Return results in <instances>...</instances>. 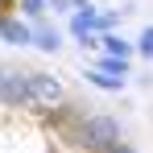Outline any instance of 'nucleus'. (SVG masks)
Returning a JSON list of instances; mask_svg holds the SVG:
<instances>
[{
	"label": "nucleus",
	"mask_w": 153,
	"mask_h": 153,
	"mask_svg": "<svg viewBox=\"0 0 153 153\" xmlns=\"http://www.w3.org/2000/svg\"><path fill=\"white\" fill-rule=\"evenodd\" d=\"M71 141H75L83 153H100V149H108V145L120 141V120H116V116H103V112H91V116H83L75 124Z\"/></svg>",
	"instance_id": "obj_1"
},
{
	"label": "nucleus",
	"mask_w": 153,
	"mask_h": 153,
	"mask_svg": "<svg viewBox=\"0 0 153 153\" xmlns=\"http://www.w3.org/2000/svg\"><path fill=\"white\" fill-rule=\"evenodd\" d=\"M29 79V108L37 112H58L66 103V87L58 75H46V71H25Z\"/></svg>",
	"instance_id": "obj_2"
},
{
	"label": "nucleus",
	"mask_w": 153,
	"mask_h": 153,
	"mask_svg": "<svg viewBox=\"0 0 153 153\" xmlns=\"http://www.w3.org/2000/svg\"><path fill=\"white\" fill-rule=\"evenodd\" d=\"M0 103L4 108H29V79H25V71H4Z\"/></svg>",
	"instance_id": "obj_3"
},
{
	"label": "nucleus",
	"mask_w": 153,
	"mask_h": 153,
	"mask_svg": "<svg viewBox=\"0 0 153 153\" xmlns=\"http://www.w3.org/2000/svg\"><path fill=\"white\" fill-rule=\"evenodd\" d=\"M29 37H33V25H29L25 17H17V13L0 17V42H4V46H21V50H25Z\"/></svg>",
	"instance_id": "obj_4"
},
{
	"label": "nucleus",
	"mask_w": 153,
	"mask_h": 153,
	"mask_svg": "<svg viewBox=\"0 0 153 153\" xmlns=\"http://www.w3.org/2000/svg\"><path fill=\"white\" fill-rule=\"evenodd\" d=\"M29 25H33L29 46H37L42 54H58V50H62V33H58V25H54V21H46V17H42V21H29Z\"/></svg>",
	"instance_id": "obj_5"
},
{
	"label": "nucleus",
	"mask_w": 153,
	"mask_h": 153,
	"mask_svg": "<svg viewBox=\"0 0 153 153\" xmlns=\"http://www.w3.org/2000/svg\"><path fill=\"white\" fill-rule=\"evenodd\" d=\"M71 33L75 37H87V33H100V8L87 0V4H79L75 13H71Z\"/></svg>",
	"instance_id": "obj_6"
},
{
	"label": "nucleus",
	"mask_w": 153,
	"mask_h": 153,
	"mask_svg": "<svg viewBox=\"0 0 153 153\" xmlns=\"http://www.w3.org/2000/svg\"><path fill=\"white\" fill-rule=\"evenodd\" d=\"M100 54H116V58H128V62H132V42H124V37H120V33H112V29H108V33H100Z\"/></svg>",
	"instance_id": "obj_7"
},
{
	"label": "nucleus",
	"mask_w": 153,
	"mask_h": 153,
	"mask_svg": "<svg viewBox=\"0 0 153 153\" xmlns=\"http://www.w3.org/2000/svg\"><path fill=\"white\" fill-rule=\"evenodd\" d=\"M95 71L116 75V79H128V75H132V71H128V58H116V54H100V58H95Z\"/></svg>",
	"instance_id": "obj_8"
},
{
	"label": "nucleus",
	"mask_w": 153,
	"mask_h": 153,
	"mask_svg": "<svg viewBox=\"0 0 153 153\" xmlns=\"http://www.w3.org/2000/svg\"><path fill=\"white\" fill-rule=\"evenodd\" d=\"M83 79H87L91 87H100V91H124V83H128V79L103 75V71H95V66H91V71H83Z\"/></svg>",
	"instance_id": "obj_9"
},
{
	"label": "nucleus",
	"mask_w": 153,
	"mask_h": 153,
	"mask_svg": "<svg viewBox=\"0 0 153 153\" xmlns=\"http://www.w3.org/2000/svg\"><path fill=\"white\" fill-rule=\"evenodd\" d=\"M50 8H46V0H21V17L25 21H42Z\"/></svg>",
	"instance_id": "obj_10"
},
{
	"label": "nucleus",
	"mask_w": 153,
	"mask_h": 153,
	"mask_svg": "<svg viewBox=\"0 0 153 153\" xmlns=\"http://www.w3.org/2000/svg\"><path fill=\"white\" fill-rule=\"evenodd\" d=\"M132 50L141 54V58H149V62H153V25L141 29V37H137V46H132Z\"/></svg>",
	"instance_id": "obj_11"
},
{
	"label": "nucleus",
	"mask_w": 153,
	"mask_h": 153,
	"mask_svg": "<svg viewBox=\"0 0 153 153\" xmlns=\"http://www.w3.org/2000/svg\"><path fill=\"white\" fill-rule=\"evenodd\" d=\"M79 4H87V0H46V8H54V13H75Z\"/></svg>",
	"instance_id": "obj_12"
},
{
	"label": "nucleus",
	"mask_w": 153,
	"mask_h": 153,
	"mask_svg": "<svg viewBox=\"0 0 153 153\" xmlns=\"http://www.w3.org/2000/svg\"><path fill=\"white\" fill-rule=\"evenodd\" d=\"M120 17H124V13H112V8H108V13H100V33L116 29V25H120Z\"/></svg>",
	"instance_id": "obj_13"
},
{
	"label": "nucleus",
	"mask_w": 153,
	"mask_h": 153,
	"mask_svg": "<svg viewBox=\"0 0 153 153\" xmlns=\"http://www.w3.org/2000/svg\"><path fill=\"white\" fill-rule=\"evenodd\" d=\"M100 153H137L132 145H124V141H116V145H108V149H100Z\"/></svg>",
	"instance_id": "obj_14"
},
{
	"label": "nucleus",
	"mask_w": 153,
	"mask_h": 153,
	"mask_svg": "<svg viewBox=\"0 0 153 153\" xmlns=\"http://www.w3.org/2000/svg\"><path fill=\"white\" fill-rule=\"evenodd\" d=\"M0 83H4V66H0Z\"/></svg>",
	"instance_id": "obj_15"
}]
</instances>
